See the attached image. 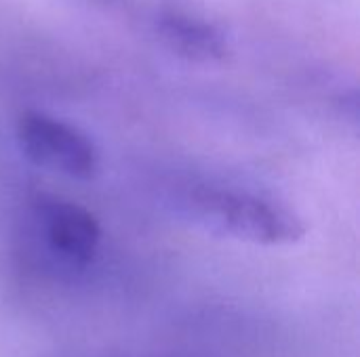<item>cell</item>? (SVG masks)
<instances>
[{"label":"cell","instance_id":"cell-1","mask_svg":"<svg viewBox=\"0 0 360 357\" xmlns=\"http://www.w3.org/2000/svg\"><path fill=\"white\" fill-rule=\"evenodd\" d=\"M190 217L211 234L253 244H293L306 227L287 206L228 187H198L188 198Z\"/></svg>","mask_w":360,"mask_h":357},{"label":"cell","instance_id":"cell-2","mask_svg":"<svg viewBox=\"0 0 360 357\" xmlns=\"http://www.w3.org/2000/svg\"><path fill=\"white\" fill-rule=\"evenodd\" d=\"M21 154L36 166L86 181L99 168L93 141L74 124L42 112H25L17 122Z\"/></svg>","mask_w":360,"mask_h":357},{"label":"cell","instance_id":"cell-3","mask_svg":"<svg viewBox=\"0 0 360 357\" xmlns=\"http://www.w3.org/2000/svg\"><path fill=\"white\" fill-rule=\"evenodd\" d=\"M34 221L44 252L59 269L80 271L97 255L101 229L97 219L80 204L40 196L34 202Z\"/></svg>","mask_w":360,"mask_h":357},{"label":"cell","instance_id":"cell-4","mask_svg":"<svg viewBox=\"0 0 360 357\" xmlns=\"http://www.w3.org/2000/svg\"><path fill=\"white\" fill-rule=\"evenodd\" d=\"M156 27L160 40L184 59L211 63L224 59L228 53V40L224 32L209 21L181 13H167L160 15Z\"/></svg>","mask_w":360,"mask_h":357}]
</instances>
